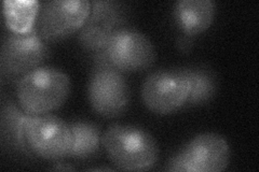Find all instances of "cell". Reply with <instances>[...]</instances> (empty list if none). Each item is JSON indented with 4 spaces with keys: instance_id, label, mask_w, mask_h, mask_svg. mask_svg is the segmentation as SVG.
<instances>
[{
    "instance_id": "cell-17",
    "label": "cell",
    "mask_w": 259,
    "mask_h": 172,
    "mask_svg": "<svg viewBox=\"0 0 259 172\" xmlns=\"http://www.w3.org/2000/svg\"><path fill=\"white\" fill-rule=\"evenodd\" d=\"M52 170H61V171H69V170H75V168L68 165V163L64 162H56L53 167H51Z\"/></svg>"
},
{
    "instance_id": "cell-2",
    "label": "cell",
    "mask_w": 259,
    "mask_h": 172,
    "mask_svg": "<svg viewBox=\"0 0 259 172\" xmlns=\"http://www.w3.org/2000/svg\"><path fill=\"white\" fill-rule=\"evenodd\" d=\"M70 89V79L64 71L52 66H40L18 80L15 95L24 111L38 116L59 109L67 100Z\"/></svg>"
},
{
    "instance_id": "cell-16",
    "label": "cell",
    "mask_w": 259,
    "mask_h": 172,
    "mask_svg": "<svg viewBox=\"0 0 259 172\" xmlns=\"http://www.w3.org/2000/svg\"><path fill=\"white\" fill-rule=\"evenodd\" d=\"M177 47L182 53H189L192 47V38L186 35H182L177 39Z\"/></svg>"
},
{
    "instance_id": "cell-8",
    "label": "cell",
    "mask_w": 259,
    "mask_h": 172,
    "mask_svg": "<svg viewBox=\"0 0 259 172\" xmlns=\"http://www.w3.org/2000/svg\"><path fill=\"white\" fill-rule=\"evenodd\" d=\"M90 11L89 0H49L40 5L36 26L48 42H54L78 32Z\"/></svg>"
},
{
    "instance_id": "cell-6",
    "label": "cell",
    "mask_w": 259,
    "mask_h": 172,
    "mask_svg": "<svg viewBox=\"0 0 259 172\" xmlns=\"http://www.w3.org/2000/svg\"><path fill=\"white\" fill-rule=\"evenodd\" d=\"M88 98L92 109L103 118L123 116L130 104V87L123 72L113 66L93 67Z\"/></svg>"
},
{
    "instance_id": "cell-13",
    "label": "cell",
    "mask_w": 259,
    "mask_h": 172,
    "mask_svg": "<svg viewBox=\"0 0 259 172\" xmlns=\"http://www.w3.org/2000/svg\"><path fill=\"white\" fill-rule=\"evenodd\" d=\"M69 126L72 133V144L67 157L76 160L95 157L102 144L101 129L93 123L84 121L70 122Z\"/></svg>"
},
{
    "instance_id": "cell-1",
    "label": "cell",
    "mask_w": 259,
    "mask_h": 172,
    "mask_svg": "<svg viewBox=\"0 0 259 172\" xmlns=\"http://www.w3.org/2000/svg\"><path fill=\"white\" fill-rule=\"evenodd\" d=\"M110 161L124 171H147L156 165L159 147L147 130L135 125L112 124L102 136Z\"/></svg>"
},
{
    "instance_id": "cell-9",
    "label": "cell",
    "mask_w": 259,
    "mask_h": 172,
    "mask_svg": "<svg viewBox=\"0 0 259 172\" xmlns=\"http://www.w3.org/2000/svg\"><path fill=\"white\" fill-rule=\"evenodd\" d=\"M111 65L121 72H137L150 68L156 51L149 38L131 27L117 29L105 46Z\"/></svg>"
},
{
    "instance_id": "cell-12",
    "label": "cell",
    "mask_w": 259,
    "mask_h": 172,
    "mask_svg": "<svg viewBox=\"0 0 259 172\" xmlns=\"http://www.w3.org/2000/svg\"><path fill=\"white\" fill-rule=\"evenodd\" d=\"M31 116L21 108L19 102L12 100L6 102L2 108L0 127L3 142L10 151L25 158H30L34 155L29 150L25 135L26 124Z\"/></svg>"
},
{
    "instance_id": "cell-14",
    "label": "cell",
    "mask_w": 259,
    "mask_h": 172,
    "mask_svg": "<svg viewBox=\"0 0 259 172\" xmlns=\"http://www.w3.org/2000/svg\"><path fill=\"white\" fill-rule=\"evenodd\" d=\"M40 4L36 0H6L4 15L7 27L12 32H27L36 26Z\"/></svg>"
},
{
    "instance_id": "cell-5",
    "label": "cell",
    "mask_w": 259,
    "mask_h": 172,
    "mask_svg": "<svg viewBox=\"0 0 259 172\" xmlns=\"http://www.w3.org/2000/svg\"><path fill=\"white\" fill-rule=\"evenodd\" d=\"M190 86V79L184 67L159 69L144 80L142 99L151 112L167 116L184 108Z\"/></svg>"
},
{
    "instance_id": "cell-10",
    "label": "cell",
    "mask_w": 259,
    "mask_h": 172,
    "mask_svg": "<svg viewBox=\"0 0 259 172\" xmlns=\"http://www.w3.org/2000/svg\"><path fill=\"white\" fill-rule=\"evenodd\" d=\"M128 19V8L116 0H93L91 11L78 31L80 45L89 52L104 48L110 36L124 27Z\"/></svg>"
},
{
    "instance_id": "cell-11",
    "label": "cell",
    "mask_w": 259,
    "mask_h": 172,
    "mask_svg": "<svg viewBox=\"0 0 259 172\" xmlns=\"http://www.w3.org/2000/svg\"><path fill=\"white\" fill-rule=\"evenodd\" d=\"M216 13L213 0H178L174 5L173 16L183 35L193 38L212 25Z\"/></svg>"
},
{
    "instance_id": "cell-3",
    "label": "cell",
    "mask_w": 259,
    "mask_h": 172,
    "mask_svg": "<svg viewBox=\"0 0 259 172\" xmlns=\"http://www.w3.org/2000/svg\"><path fill=\"white\" fill-rule=\"evenodd\" d=\"M230 162V147L226 139L215 133L192 138L167 161V171L221 172Z\"/></svg>"
},
{
    "instance_id": "cell-7",
    "label": "cell",
    "mask_w": 259,
    "mask_h": 172,
    "mask_svg": "<svg viewBox=\"0 0 259 172\" xmlns=\"http://www.w3.org/2000/svg\"><path fill=\"white\" fill-rule=\"evenodd\" d=\"M26 141L35 156L60 160L68 156L72 144L69 123L53 114L31 116L25 129Z\"/></svg>"
},
{
    "instance_id": "cell-15",
    "label": "cell",
    "mask_w": 259,
    "mask_h": 172,
    "mask_svg": "<svg viewBox=\"0 0 259 172\" xmlns=\"http://www.w3.org/2000/svg\"><path fill=\"white\" fill-rule=\"evenodd\" d=\"M190 79V93L184 108H191L209 102L217 93V78L207 67H184Z\"/></svg>"
},
{
    "instance_id": "cell-4",
    "label": "cell",
    "mask_w": 259,
    "mask_h": 172,
    "mask_svg": "<svg viewBox=\"0 0 259 172\" xmlns=\"http://www.w3.org/2000/svg\"><path fill=\"white\" fill-rule=\"evenodd\" d=\"M49 55L48 41L40 35L37 26L23 34L10 31L4 39L0 52L3 77L16 83L25 73L42 66Z\"/></svg>"
}]
</instances>
